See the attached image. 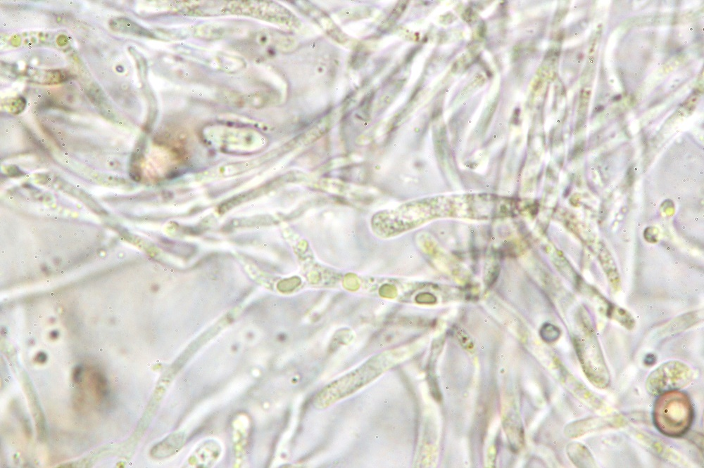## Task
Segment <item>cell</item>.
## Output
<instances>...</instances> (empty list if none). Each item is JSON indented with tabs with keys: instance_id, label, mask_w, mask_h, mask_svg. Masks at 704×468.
<instances>
[{
	"instance_id": "obj_5",
	"label": "cell",
	"mask_w": 704,
	"mask_h": 468,
	"mask_svg": "<svg viewBox=\"0 0 704 468\" xmlns=\"http://www.w3.org/2000/svg\"><path fill=\"white\" fill-rule=\"evenodd\" d=\"M624 423L621 415L592 417L571 422L565 427V433L568 437L576 438L593 431L619 427Z\"/></svg>"
},
{
	"instance_id": "obj_3",
	"label": "cell",
	"mask_w": 704,
	"mask_h": 468,
	"mask_svg": "<svg viewBox=\"0 0 704 468\" xmlns=\"http://www.w3.org/2000/svg\"><path fill=\"white\" fill-rule=\"evenodd\" d=\"M693 378L691 368L679 360H670L653 370L646 380V389L653 396L677 391L687 386Z\"/></svg>"
},
{
	"instance_id": "obj_6",
	"label": "cell",
	"mask_w": 704,
	"mask_h": 468,
	"mask_svg": "<svg viewBox=\"0 0 704 468\" xmlns=\"http://www.w3.org/2000/svg\"><path fill=\"white\" fill-rule=\"evenodd\" d=\"M567 455L578 467H593L595 461L589 450L583 444L573 442L567 447Z\"/></svg>"
},
{
	"instance_id": "obj_4",
	"label": "cell",
	"mask_w": 704,
	"mask_h": 468,
	"mask_svg": "<svg viewBox=\"0 0 704 468\" xmlns=\"http://www.w3.org/2000/svg\"><path fill=\"white\" fill-rule=\"evenodd\" d=\"M377 363V361L375 363H369L351 375H346L329 385L319 395L318 394L315 403L330 404L333 401L347 396L375 378L386 368L383 367L382 364L378 366Z\"/></svg>"
},
{
	"instance_id": "obj_2",
	"label": "cell",
	"mask_w": 704,
	"mask_h": 468,
	"mask_svg": "<svg viewBox=\"0 0 704 468\" xmlns=\"http://www.w3.org/2000/svg\"><path fill=\"white\" fill-rule=\"evenodd\" d=\"M589 330H584V337L574 339V347L587 379L596 387L604 389L610 384V373L598 342Z\"/></svg>"
},
{
	"instance_id": "obj_7",
	"label": "cell",
	"mask_w": 704,
	"mask_h": 468,
	"mask_svg": "<svg viewBox=\"0 0 704 468\" xmlns=\"http://www.w3.org/2000/svg\"><path fill=\"white\" fill-rule=\"evenodd\" d=\"M110 27L115 31H120L122 33L145 35L146 32H144V29L142 28L139 25H137L130 20L126 18H114L109 22Z\"/></svg>"
},
{
	"instance_id": "obj_10",
	"label": "cell",
	"mask_w": 704,
	"mask_h": 468,
	"mask_svg": "<svg viewBox=\"0 0 704 468\" xmlns=\"http://www.w3.org/2000/svg\"><path fill=\"white\" fill-rule=\"evenodd\" d=\"M80 374H81V369L80 368H77L75 370V371L74 375H73V377L75 379V381L77 382V381L80 380V377H81Z\"/></svg>"
},
{
	"instance_id": "obj_1",
	"label": "cell",
	"mask_w": 704,
	"mask_h": 468,
	"mask_svg": "<svg viewBox=\"0 0 704 468\" xmlns=\"http://www.w3.org/2000/svg\"><path fill=\"white\" fill-rule=\"evenodd\" d=\"M653 421L657 429L669 437H680L690 429L694 411L689 396L679 390L657 396Z\"/></svg>"
},
{
	"instance_id": "obj_8",
	"label": "cell",
	"mask_w": 704,
	"mask_h": 468,
	"mask_svg": "<svg viewBox=\"0 0 704 468\" xmlns=\"http://www.w3.org/2000/svg\"><path fill=\"white\" fill-rule=\"evenodd\" d=\"M607 314L627 329H632L634 326L633 317L627 311L620 307L612 306L610 305L607 309Z\"/></svg>"
},
{
	"instance_id": "obj_9",
	"label": "cell",
	"mask_w": 704,
	"mask_h": 468,
	"mask_svg": "<svg viewBox=\"0 0 704 468\" xmlns=\"http://www.w3.org/2000/svg\"><path fill=\"white\" fill-rule=\"evenodd\" d=\"M542 332L541 336L547 342H553L560 335L559 330L551 324L545 325L542 328Z\"/></svg>"
}]
</instances>
